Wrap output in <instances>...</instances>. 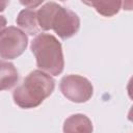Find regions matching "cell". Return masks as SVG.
Here are the masks:
<instances>
[{
    "label": "cell",
    "mask_w": 133,
    "mask_h": 133,
    "mask_svg": "<svg viewBox=\"0 0 133 133\" xmlns=\"http://www.w3.org/2000/svg\"><path fill=\"white\" fill-rule=\"evenodd\" d=\"M21 3H22L23 5H25V6H28V8L30 9V8H33L34 6H37V5L42 4V3H43V0H42V1H36V2H32V1H29V2H23V1H21Z\"/></svg>",
    "instance_id": "10"
},
{
    "label": "cell",
    "mask_w": 133,
    "mask_h": 133,
    "mask_svg": "<svg viewBox=\"0 0 133 133\" xmlns=\"http://www.w3.org/2000/svg\"><path fill=\"white\" fill-rule=\"evenodd\" d=\"M5 25H6V19H5V17L4 16H0V32L4 29Z\"/></svg>",
    "instance_id": "11"
},
{
    "label": "cell",
    "mask_w": 133,
    "mask_h": 133,
    "mask_svg": "<svg viewBox=\"0 0 133 133\" xmlns=\"http://www.w3.org/2000/svg\"><path fill=\"white\" fill-rule=\"evenodd\" d=\"M83 3L92 6L100 15L104 17H112L116 15L123 4V2L121 1H91Z\"/></svg>",
    "instance_id": "9"
},
{
    "label": "cell",
    "mask_w": 133,
    "mask_h": 133,
    "mask_svg": "<svg viewBox=\"0 0 133 133\" xmlns=\"http://www.w3.org/2000/svg\"><path fill=\"white\" fill-rule=\"evenodd\" d=\"M92 123L85 114H73L63 123V133H92Z\"/></svg>",
    "instance_id": "6"
},
{
    "label": "cell",
    "mask_w": 133,
    "mask_h": 133,
    "mask_svg": "<svg viewBox=\"0 0 133 133\" xmlns=\"http://www.w3.org/2000/svg\"><path fill=\"white\" fill-rule=\"evenodd\" d=\"M30 49L39 70L53 76L62 73L64 66L62 47L54 35L50 33L37 34L31 42Z\"/></svg>",
    "instance_id": "2"
},
{
    "label": "cell",
    "mask_w": 133,
    "mask_h": 133,
    "mask_svg": "<svg viewBox=\"0 0 133 133\" xmlns=\"http://www.w3.org/2000/svg\"><path fill=\"white\" fill-rule=\"evenodd\" d=\"M17 24L24 30V32L30 35H34L39 31L37 26L38 24L36 20V12L33 9L26 8L21 10L17 17Z\"/></svg>",
    "instance_id": "8"
},
{
    "label": "cell",
    "mask_w": 133,
    "mask_h": 133,
    "mask_svg": "<svg viewBox=\"0 0 133 133\" xmlns=\"http://www.w3.org/2000/svg\"><path fill=\"white\" fill-rule=\"evenodd\" d=\"M80 28V19L73 10L57 3L50 19V29L62 39L75 35Z\"/></svg>",
    "instance_id": "4"
},
{
    "label": "cell",
    "mask_w": 133,
    "mask_h": 133,
    "mask_svg": "<svg viewBox=\"0 0 133 133\" xmlns=\"http://www.w3.org/2000/svg\"><path fill=\"white\" fill-rule=\"evenodd\" d=\"M19 80V73L14 63L0 60V90L14 87Z\"/></svg>",
    "instance_id": "7"
},
{
    "label": "cell",
    "mask_w": 133,
    "mask_h": 133,
    "mask_svg": "<svg viewBox=\"0 0 133 133\" xmlns=\"http://www.w3.org/2000/svg\"><path fill=\"white\" fill-rule=\"evenodd\" d=\"M60 91L74 103H84L88 101L94 92V87L88 79L80 75L64 76L59 84Z\"/></svg>",
    "instance_id": "5"
},
{
    "label": "cell",
    "mask_w": 133,
    "mask_h": 133,
    "mask_svg": "<svg viewBox=\"0 0 133 133\" xmlns=\"http://www.w3.org/2000/svg\"><path fill=\"white\" fill-rule=\"evenodd\" d=\"M28 37L21 29L9 26L0 32V57L15 59L26 50Z\"/></svg>",
    "instance_id": "3"
},
{
    "label": "cell",
    "mask_w": 133,
    "mask_h": 133,
    "mask_svg": "<svg viewBox=\"0 0 133 133\" xmlns=\"http://www.w3.org/2000/svg\"><path fill=\"white\" fill-rule=\"evenodd\" d=\"M8 4H9L8 1H0V11H3Z\"/></svg>",
    "instance_id": "12"
},
{
    "label": "cell",
    "mask_w": 133,
    "mask_h": 133,
    "mask_svg": "<svg viewBox=\"0 0 133 133\" xmlns=\"http://www.w3.org/2000/svg\"><path fill=\"white\" fill-rule=\"evenodd\" d=\"M54 87L55 80L49 74L41 70L32 71L14 90V102L21 108L37 107L53 92Z\"/></svg>",
    "instance_id": "1"
}]
</instances>
